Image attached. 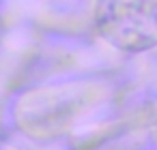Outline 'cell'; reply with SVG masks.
Returning a JSON list of instances; mask_svg holds the SVG:
<instances>
[{
    "label": "cell",
    "mask_w": 157,
    "mask_h": 150,
    "mask_svg": "<svg viewBox=\"0 0 157 150\" xmlns=\"http://www.w3.org/2000/svg\"><path fill=\"white\" fill-rule=\"evenodd\" d=\"M95 28L116 49L157 47V0H97Z\"/></svg>",
    "instance_id": "1"
}]
</instances>
